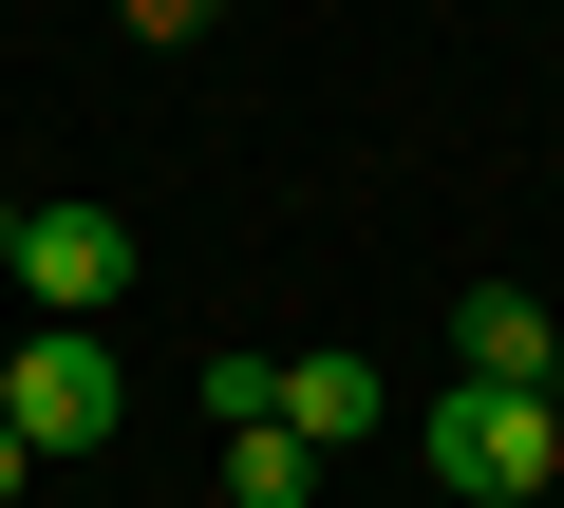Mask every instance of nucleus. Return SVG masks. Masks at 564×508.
I'll return each instance as SVG.
<instances>
[{"mask_svg": "<svg viewBox=\"0 0 564 508\" xmlns=\"http://www.w3.org/2000/svg\"><path fill=\"white\" fill-rule=\"evenodd\" d=\"M414 452H433V489H452V508H527V489H564L545 396H508V377H452V396L414 414Z\"/></svg>", "mask_w": 564, "mask_h": 508, "instance_id": "f257e3e1", "label": "nucleus"}, {"mask_svg": "<svg viewBox=\"0 0 564 508\" xmlns=\"http://www.w3.org/2000/svg\"><path fill=\"white\" fill-rule=\"evenodd\" d=\"M132 264H151V245H132V207L57 188V207H20V264H0V283H20L39 321H113V302H132Z\"/></svg>", "mask_w": 564, "mask_h": 508, "instance_id": "f03ea898", "label": "nucleus"}, {"mask_svg": "<svg viewBox=\"0 0 564 508\" xmlns=\"http://www.w3.org/2000/svg\"><path fill=\"white\" fill-rule=\"evenodd\" d=\"M0 414H20V452H95V433L132 414V377H113V321H39L20 358H0Z\"/></svg>", "mask_w": 564, "mask_h": 508, "instance_id": "7ed1b4c3", "label": "nucleus"}, {"mask_svg": "<svg viewBox=\"0 0 564 508\" xmlns=\"http://www.w3.org/2000/svg\"><path fill=\"white\" fill-rule=\"evenodd\" d=\"M452 377H508V396H545V377H564V302H527V283H470V302H452Z\"/></svg>", "mask_w": 564, "mask_h": 508, "instance_id": "20e7f679", "label": "nucleus"}, {"mask_svg": "<svg viewBox=\"0 0 564 508\" xmlns=\"http://www.w3.org/2000/svg\"><path fill=\"white\" fill-rule=\"evenodd\" d=\"M377 414H395V377H377L358 339H321V358H282V433H302V452H358Z\"/></svg>", "mask_w": 564, "mask_h": 508, "instance_id": "39448f33", "label": "nucleus"}, {"mask_svg": "<svg viewBox=\"0 0 564 508\" xmlns=\"http://www.w3.org/2000/svg\"><path fill=\"white\" fill-rule=\"evenodd\" d=\"M302 489H321V452L282 433V414H263V433H226V508H302Z\"/></svg>", "mask_w": 564, "mask_h": 508, "instance_id": "423d86ee", "label": "nucleus"}, {"mask_svg": "<svg viewBox=\"0 0 564 508\" xmlns=\"http://www.w3.org/2000/svg\"><path fill=\"white\" fill-rule=\"evenodd\" d=\"M188 396H207V433H263V414H282V358H245V339H226Z\"/></svg>", "mask_w": 564, "mask_h": 508, "instance_id": "0eeeda50", "label": "nucleus"}, {"mask_svg": "<svg viewBox=\"0 0 564 508\" xmlns=\"http://www.w3.org/2000/svg\"><path fill=\"white\" fill-rule=\"evenodd\" d=\"M113 20H132V39H151V57H188V39H207V20H226V0H113Z\"/></svg>", "mask_w": 564, "mask_h": 508, "instance_id": "6e6552de", "label": "nucleus"}, {"mask_svg": "<svg viewBox=\"0 0 564 508\" xmlns=\"http://www.w3.org/2000/svg\"><path fill=\"white\" fill-rule=\"evenodd\" d=\"M20 489H39V452H20V414H0V508H20Z\"/></svg>", "mask_w": 564, "mask_h": 508, "instance_id": "1a4fd4ad", "label": "nucleus"}, {"mask_svg": "<svg viewBox=\"0 0 564 508\" xmlns=\"http://www.w3.org/2000/svg\"><path fill=\"white\" fill-rule=\"evenodd\" d=\"M545 452H564V377H545Z\"/></svg>", "mask_w": 564, "mask_h": 508, "instance_id": "9d476101", "label": "nucleus"}, {"mask_svg": "<svg viewBox=\"0 0 564 508\" xmlns=\"http://www.w3.org/2000/svg\"><path fill=\"white\" fill-rule=\"evenodd\" d=\"M0 264H20V207H0Z\"/></svg>", "mask_w": 564, "mask_h": 508, "instance_id": "9b49d317", "label": "nucleus"}, {"mask_svg": "<svg viewBox=\"0 0 564 508\" xmlns=\"http://www.w3.org/2000/svg\"><path fill=\"white\" fill-rule=\"evenodd\" d=\"M0 358H20V339H0Z\"/></svg>", "mask_w": 564, "mask_h": 508, "instance_id": "f8f14e48", "label": "nucleus"}]
</instances>
